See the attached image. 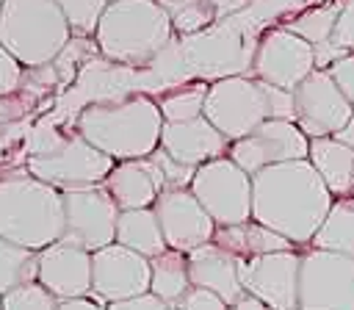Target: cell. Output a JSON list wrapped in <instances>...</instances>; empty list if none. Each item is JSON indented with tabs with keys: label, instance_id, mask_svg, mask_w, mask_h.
Masks as SVG:
<instances>
[{
	"label": "cell",
	"instance_id": "cell-1",
	"mask_svg": "<svg viewBox=\"0 0 354 310\" xmlns=\"http://www.w3.org/2000/svg\"><path fill=\"white\" fill-rule=\"evenodd\" d=\"M335 194L310 158L266 166L252 174V219L282 232L296 246L313 244Z\"/></svg>",
	"mask_w": 354,
	"mask_h": 310
},
{
	"label": "cell",
	"instance_id": "cell-2",
	"mask_svg": "<svg viewBox=\"0 0 354 310\" xmlns=\"http://www.w3.org/2000/svg\"><path fill=\"white\" fill-rule=\"evenodd\" d=\"M163 113L158 100L144 91L122 100L88 102L75 119V130L113 161L144 158L160 147Z\"/></svg>",
	"mask_w": 354,
	"mask_h": 310
},
{
	"label": "cell",
	"instance_id": "cell-3",
	"mask_svg": "<svg viewBox=\"0 0 354 310\" xmlns=\"http://www.w3.org/2000/svg\"><path fill=\"white\" fill-rule=\"evenodd\" d=\"M171 14L158 0H108L94 42L108 61L144 69L174 39Z\"/></svg>",
	"mask_w": 354,
	"mask_h": 310
},
{
	"label": "cell",
	"instance_id": "cell-4",
	"mask_svg": "<svg viewBox=\"0 0 354 310\" xmlns=\"http://www.w3.org/2000/svg\"><path fill=\"white\" fill-rule=\"evenodd\" d=\"M0 235L44 249L64 235V191L25 172L0 177Z\"/></svg>",
	"mask_w": 354,
	"mask_h": 310
},
{
	"label": "cell",
	"instance_id": "cell-5",
	"mask_svg": "<svg viewBox=\"0 0 354 310\" xmlns=\"http://www.w3.org/2000/svg\"><path fill=\"white\" fill-rule=\"evenodd\" d=\"M113 163L111 155L97 149L77 130L61 133L53 119L39 122L25 141V169L61 191L102 183Z\"/></svg>",
	"mask_w": 354,
	"mask_h": 310
},
{
	"label": "cell",
	"instance_id": "cell-6",
	"mask_svg": "<svg viewBox=\"0 0 354 310\" xmlns=\"http://www.w3.org/2000/svg\"><path fill=\"white\" fill-rule=\"evenodd\" d=\"M69 39V19L55 0H3L0 42L22 66L55 61Z\"/></svg>",
	"mask_w": 354,
	"mask_h": 310
},
{
	"label": "cell",
	"instance_id": "cell-7",
	"mask_svg": "<svg viewBox=\"0 0 354 310\" xmlns=\"http://www.w3.org/2000/svg\"><path fill=\"white\" fill-rule=\"evenodd\" d=\"M238 17V14H235ZM235 17L216 19L199 33L180 36V50L194 80H218L230 75L252 72L257 39L235 22Z\"/></svg>",
	"mask_w": 354,
	"mask_h": 310
},
{
	"label": "cell",
	"instance_id": "cell-8",
	"mask_svg": "<svg viewBox=\"0 0 354 310\" xmlns=\"http://www.w3.org/2000/svg\"><path fill=\"white\" fill-rule=\"evenodd\" d=\"M205 116L230 138H243L260 122L271 119L268 83L254 75H230L207 86Z\"/></svg>",
	"mask_w": 354,
	"mask_h": 310
},
{
	"label": "cell",
	"instance_id": "cell-9",
	"mask_svg": "<svg viewBox=\"0 0 354 310\" xmlns=\"http://www.w3.org/2000/svg\"><path fill=\"white\" fill-rule=\"evenodd\" d=\"M299 310H354V257L307 244L299 266Z\"/></svg>",
	"mask_w": 354,
	"mask_h": 310
},
{
	"label": "cell",
	"instance_id": "cell-10",
	"mask_svg": "<svg viewBox=\"0 0 354 310\" xmlns=\"http://www.w3.org/2000/svg\"><path fill=\"white\" fill-rule=\"evenodd\" d=\"M188 188L216 224H241L252 219V174L230 155H218L196 166Z\"/></svg>",
	"mask_w": 354,
	"mask_h": 310
},
{
	"label": "cell",
	"instance_id": "cell-11",
	"mask_svg": "<svg viewBox=\"0 0 354 310\" xmlns=\"http://www.w3.org/2000/svg\"><path fill=\"white\" fill-rule=\"evenodd\" d=\"M119 205L102 183L64 188V241L97 252L116 241Z\"/></svg>",
	"mask_w": 354,
	"mask_h": 310
},
{
	"label": "cell",
	"instance_id": "cell-12",
	"mask_svg": "<svg viewBox=\"0 0 354 310\" xmlns=\"http://www.w3.org/2000/svg\"><path fill=\"white\" fill-rule=\"evenodd\" d=\"M315 66V47L293 33L290 28H266L257 39L254 61H252V75L282 86V89H296Z\"/></svg>",
	"mask_w": 354,
	"mask_h": 310
},
{
	"label": "cell",
	"instance_id": "cell-13",
	"mask_svg": "<svg viewBox=\"0 0 354 310\" xmlns=\"http://www.w3.org/2000/svg\"><path fill=\"white\" fill-rule=\"evenodd\" d=\"M249 174L310 155V136L293 119H266L243 138H235L227 152Z\"/></svg>",
	"mask_w": 354,
	"mask_h": 310
},
{
	"label": "cell",
	"instance_id": "cell-14",
	"mask_svg": "<svg viewBox=\"0 0 354 310\" xmlns=\"http://www.w3.org/2000/svg\"><path fill=\"white\" fill-rule=\"evenodd\" d=\"M149 277V257L119 241L91 252V296L105 304L147 293Z\"/></svg>",
	"mask_w": 354,
	"mask_h": 310
},
{
	"label": "cell",
	"instance_id": "cell-15",
	"mask_svg": "<svg viewBox=\"0 0 354 310\" xmlns=\"http://www.w3.org/2000/svg\"><path fill=\"white\" fill-rule=\"evenodd\" d=\"M296 116L293 122L310 136H335L346 127V122L354 116V105L346 100V94L337 89L329 69H313L296 89H293Z\"/></svg>",
	"mask_w": 354,
	"mask_h": 310
},
{
	"label": "cell",
	"instance_id": "cell-16",
	"mask_svg": "<svg viewBox=\"0 0 354 310\" xmlns=\"http://www.w3.org/2000/svg\"><path fill=\"white\" fill-rule=\"evenodd\" d=\"M299 266L301 252L296 249H277L241 260L243 291L260 296L271 310H293L299 307Z\"/></svg>",
	"mask_w": 354,
	"mask_h": 310
},
{
	"label": "cell",
	"instance_id": "cell-17",
	"mask_svg": "<svg viewBox=\"0 0 354 310\" xmlns=\"http://www.w3.org/2000/svg\"><path fill=\"white\" fill-rule=\"evenodd\" d=\"M152 208L158 213L166 246L191 252L199 244L213 241L216 221L191 188H163Z\"/></svg>",
	"mask_w": 354,
	"mask_h": 310
},
{
	"label": "cell",
	"instance_id": "cell-18",
	"mask_svg": "<svg viewBox=\"0 0 354 310\" xmlns=\"http://www.w3.org/2000/svg\"><path fill=\"white\" fill-rule=\"evenodd\" d=\"M39 282L58 299L91 296V252L64 238L39 252Z\"/></svg>",
	"mask_w": 354,
	"mask_h": 310
},
{
	"label": "cell",
	"instance_id": "cell-19",
	"mask_svg": "<svg viewBox=\"0 0 354 310\" xmlns=\"http://www.w3.org/2000/svg\"><path fill=\"white\" fill-rule=\"evenodd\" d=\"M230 138L202 113L185 122H163L160 130V147L185 166H202L205 161H213L218 155L230 152Z\"/></svg>",
	"mask_w": 354,
	"mask_h": 310
},
{
	"label": "cell",
	"instance_id": "cell-20",
	"mask_svg": "<svg viewBox=\"0 0 354 310\" xmlns=\"http://www.w3.org/2000/svg\"><path fill=\"white\" fill-rule=\"evenodd\" d=\"M102 185L108 188V194L113 197L119 210L152 208L155 199L160 197V191L166 188V174L152 155L127 158V161L113 163V169L102 180Z\"/></svg>",
	"mask_w": 354,
	"mask_h": 310
},
{
	"label": "cell",
	"instance_id": "cell-21",
	"mask_svg": "<svg viewBox=\"0 0 354 310\" xmlns=\"http://www.w3.org/2000/svg\"><path fill=\"white\" fill-rule=\"evenodd\" d=\"M188 274H191V285L216 291L227 304H232L243 293L241 257L218 246L216 241L199 244L196 249L188 252Z\"/></svg>",
	"mask_w": 354,
	"mask_h": 310
},
{
	"label": "cell",
	"instance_id": "cell-22",
	"mask_svg": "<svg viewBox=\"0 0 354 310\" xmlns=\"http://www.w3.org/2000/svg\"><path fill=\"white\" fill-rule=\"evenodd\" d=\"M310 163L326 183V188L337 197L354 194V147L340 141L337 136L310 138Z\"/></svg>",
	"mask_w": 354,
	"mask_h": 310
},
{
	"label": "cell",
	"instance_id": "cell-23",
	"mask_svg": "<svg viewBox=\"0 0 354 310\" xmlns=\"http://www.w3.org/2000/svg\"><path fill=\"white\" fill-rule=\"evenodd\" d=\"M213 241L218 246L230 249L232 255H238L241 260H249L254 255H266V252L293 249L296 246L290 238H285L282 232L260 224L257 219H246L241 224H216Z\"/></svg>",
	"mask_w": 354,
	"mask_h": 310
},
{
	"label": "cell",
	"instance_id": "cell-24",
	"mask_svg": "<svg viewBox=\"0 0 354 310\" xmlns=\"http://www.w3.org/2000/svg\"><path fill=\"white\" fill-rule=\"evenodd\" d=\"M116 241L147 255L155 257L160 255L166 246L160 221L155 208H130V210H119V221H116Z\"/></svg>",
	"mask_w": 354,
	"mask_h": 310
},
{
	"label": "cell",
	"instance_id": "cell-25",
	"mask_svg": "<svg viewBox=\"0 0 354 310\" xmlns=\"http://www.w3.org/2000/svg\"><path fill=\"white\" fill-rule=\"evenodd\" d=\"M149 293H155L163 302H177L188 288H191V274H188V252L180 249H163L160 255L149 257Z\"/></svg>",
	"mask_w": 354,
	"mask_h": 310
},
{
	"label": "cell",
	"instance_id": "cell-26",
	"mask_svg": "<svg viewBox=\"0 0 354 310\" xmlns=\"http://www.w3.org/2000/svg\"><path fill=\"white\" fill-rule=\"evenodd\" d=\"M313 246L340 252L346 257H354V194L337 197L321 224V230L313 238Z\"/></svg>",
	"mask_w": 354,
	"mask_h": 310
},
{
	"label": "cell",
	"instance_id": "cell-27",
	"mask_svg": "<svg viewBox=\"0 0 354 310\" xmlns=\"http://www.w3.org/2000/svg\"><path fill=\"white\" fill-rule=\"evenodd\" d=\"M39 280V249H28L0 235V296Z\"/></svg>",
	"mask_w": 354,
	"mask_h": 310
},
{
	"label": "cell",
	"instance_id": "cell-28",
	"mask_svg": "<svg viewBox=\"0 0 354 310\" xmlns=\"http://www.w3.org/2000/svg\"><path fill=\"white\" fill-rule=\"evenodd\" d=\"M207 86L205 80H191V83H177L166 91H160L158 105L166 122H185L194 116L205 113V100H207Z\"/></svg>",
	"mask_w": 354,
	"mask_h": 310
},
{
	"label": "cell",
	"instance_id": "cell-29",
	"mask_svg": "<svg viewBox=\"0 0 354 310\" xmlns=\"http://www.w3.org/2000/svg\"><path fill=\"white\" fill-rule=\"evenodd\" d=\"M340 8H343V0H335V3H326V6H313V8H304L301 14H296L293 19L285 22V28H290L293 33L304 36L310 44H321V42H329L332 33H335V25H337V17H340Z\"/></svg>",
	"mask_w": 354,
	"mask_h": 310
},
{
	"label": "cell",
	"instance_id": "cell-30",
	"mask_svg": "<svg viewBox=\"0 0 354 310\" xmlns=\"http://www.w3.org/2000/svg\"><path fill=\"white\" fill-rule=\"evenodd\" d=\"M55 6L69 19L72 36H91L97 30V22H100L108 0H55Z\"/></svg>",
	"mask_w": 354,
	"mask_h": 310
},
{
	"label": "cell",
	"instance_id": "cell-31",
	"mask_svg": "<svg viewBox=\"0 0 354 310\" xmlns=\"http://www.w3.org/2000/svg\"><path fill=\"white\" fill-rule=\"evenodd\" d=\"M3 310H58V299L36 280L3 293Z\"/></svg>",
	"mask_w": 354,
	"mask_h": 310
},
{
	"label": "cell",
	"instance_id": "cell-32",
	"mask_svg": "<svg viewBox=\"0 0 354 310\" xmlns=\"http://www.w3.org/2000/svg\"><path fill=\"white\" fill-rule=\"evenodd\" d=\"M216 19L218 17H216V11H213V6L207 0H191V3H185L183 8H177L171 14V25H174V33L177 36L199 33L207 25H213Z\"/></svg>",
	"mask_w": 354,
	"mask_h": 310
},
{
	"label": "cell",
	"instance_id": "cell-33",
	"mask_svg": "<svg viewBox=\"0 0 354 310\" xmlns=\"http://www.w3.org/2000/svg\"><path fill=\"white\" fill-rule=\"evenodd\" d=\"M171 310H230V304L216 291L191 285L177 302H171Z\"/></svg>",
	"mask_w": 354,
	"mask_h": 310
},
{
	"label": "cell",
	"instance_id": "cell-34",
	"mask_svg": "<svg viewBox=\"0 0 354 310\" xmlns=\"http://www.w3.org/2000/svg\"><path fill=\"white\" fill-rule=\"evenodd\" d=\"M152 158L160 163V169H163V174H166V188H188L191 185V180H194V166H185V163H180V161H174L163 147H158L155 152H152Z\"/></svg>",
	"mask_w": 354,
	"mask_h": 310
},
{
	"label": "cell",
	"instance_id": "cell-35",
	"mask_svg": "<svg viewBox=\"0 0 354 310\" xmlns=\"http://www.w3.org/2000/svg\"><path fill=\"white\" fill-rule=\"evenodd\" d=\"M22 78H25V66H22V64L3 47V42H0V97L19 91Z\"/></svg>",
	"mask_w": 354,
	"mask_h": 310
},
{
	"label": "cell",
	"instance_id": "cell-36",
	"mask_svg": "<svg viewBox=\"0 0 354 310\" xmlns=\"http://www.w3.org/2000/svg\"><path fill=\"white\" fill-rule=\"evenodd\" d=\"M329 75L335 78L337 89L346 94V100L354 105V53H346L329 66Z\"/></svg>",
	"mask_w": 354,
	"mask_h": 310
},
{
	"label": "cell",
	"instance_id": "cell-37",
	"mask_svg": "<svg viewBox=\"0 0 354 310\" xmlns=\"http://www.w3.org/2000/svg\"><path fill=\"white\" fill-rule=\"evenodd\" d=\"M332 42H337L340 47H346L348 53H354V0H343Z\"/></svg>",
	"mask_w": 354,
	"mask_h": 310
},
{
	"label": "cell",
	"instance_id": "cell-38",
	"mask_svg": "<svg viewBox=\"0 0 354 310\" xmlns=\"http://www.w3.org/2000/svg\"><path fill=\"white\" fill-rule=\"evenodd\" d=\"M108 310H171V304L147 291V293L133 296V299H124V302H111Z\"/></svg>",
	"mask_w": 354,
	"mask_h": 310
},
{
	"label": "cell",
	"instance_id": "cell-39",
	"mask_svg": "<svg viewBox=\"0 0 354 310\" xmlns=\"http://www.w3.org/2000/svg\"><path fill=\"white\" fill-rule=\"evenodd\" d=\"M313 47H315V66H318V69H329L337 58H343V55L348 53L346 47H340V44L332 42V39H329V42H321V44H313Z\"/></svg>",
	"mask_w": 354,
	"mask_h": 310
},
{
	"label": "cell",
	"instance_id": "cell-40",
	"mask_svg": "<svg viewBox=\"0 0 354 310\" xmlns=\"http://www.w3.org/2000/svg\"><path fill=\"white\" fill-rule=\"evenodd\" d=\"M58 310H108V304L100 302L97 296H77V299L58 302Z\"/></svg>",
	"mask_w": 354,
	"mask_h": 310
},
{
	"label": "cell",
	"instance_id": "cell-41",
	"mask_svg": "<svg viewBox=\"0 0 354 310\" xmlns=\"http://www.w3.org/2000/svg\"><path fill=\"white\" fill-rule=\"evenodd\" d=\"M207 3L213 6L216 17L224 19V17H235V14H241L243 8H249L252 0H207Z\"/></svg>",
	"mask_w": 354,
	"mask_h": 310
},
{
	"label": "cell",
	"instance_id": "cell-42",
	"mask_svg": "<svg viewBox=\"0 0 354 310\" xmlns=\"http://www.w3.org/2000/svg\"><path fill=\"white\" fill-rule=\"evenodd\" d=\"M230 310H271L260 296H254V293H249V291H243L232 304H230Z\"/></svg>",
	"mask_w": 354,
	"mask_h": 310
},
{
	"label": "cell",
	"instance_id": "cell-43",
	"mask_svg": "<svg viewBox=\"0 0 354 310\" xmlns=\"http://www.w3.org/2000/svg\"><path fill=\"white\" fill-rule=\"evenodd\" d=\"M335 136H337L340 141H346L348 147H354V116H351V119L346 122V127H343V130H337Z\"/></svg>",
	"mask_w": 354,
	"mask_h": 310
},
{
	"label": "cell",
	"instance_id": "cell-44",
	"mask_svg": "<svg viewBox=\"0 0 354 310\" xmlns=\"http://www.w3.org/2000/svg\"><path fill=\"white\" fill-rule=\"evenodd\" d=\"M158 3H160V6H163L169 14H174L177 8H183V6H185V3H191V0H158Z\"/></svg>",
	"mask_w": 354,
	"mask_h": 310
},
{
	"label": "cell",
	"instance_id": "cell-45",
	"mask_svg": "<svg viewBox=\"0 0 354 310\" xmlns=\"http://www.w3.org/2000/svg\"><path fill=\"white\" fill-rule=\"evenodd\" d=\"M0 310H3V296H0Z\"/></svg>",
	"mask_w": 354,
	"mask_h": 310
},
{
	"label": "cell",
	"instance_id": "cell-46",
	"mask_svg": "<svg viewBox=\"0 0 354 310\" xmlns=\"http://www.w3.org/2000/svg\"><path fill=\"white\" fill-rule=\"evenodd\" d=\"M0 11H3V0H0Z\"/></svg>",
	"mask_w": 354,
	"mask_h": 310
},
{
	"label": "cell",
	"instance_id": "cell-47",
	"mask_svg": "<svg viewBox=\"0 0 354 310\" xmlns=\"http://www.w3.org/2000/svg\"><path fill=\"white\" fill-rule=\"evenodd\" d=\"M293 310H299V307H293Z\"/></svg>",
	"mask_w": 354,
	"mask_h": 310
}]
</instances>
